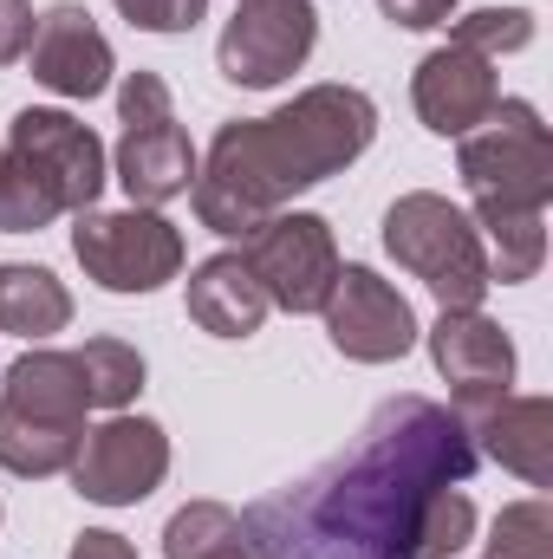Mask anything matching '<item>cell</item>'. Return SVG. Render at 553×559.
<instances>
[{"label":"cell","mask_w":553,"mask_h":559,"mask_svg":"<svg viewBox=\"0 0 553 559\" xmlns=\"http://www.w3.org/2000/svg\"><path fill=\"white\" fill-rule=\"evenodd\" d=\"M72 254L105 293H156L163 280L183 274V235L156 209H125V215L85 209L72 228Z\"/></svg>","instance_id":"8"},{"label":"cell","mask_w":553,"mask_h":559,"mask_svg":"<svg viewBox=\"0 0 553 559\" xmlns=\"http://www.w3.org/2000/svg\"><path fill=\"white\" fill-rule=\"evenodd\" d=\"M469 475L475 442L462 417L430 397H391L345 455L255 501L242 527L261 559H416L423 508Z\"/></svg>","instance_id":"1"},{"label":"cell","mask_w":553,"mask_h":559,"mask_svg":"<svg viewBox=\"0 0 553 559\" xmlns=\"http://www.w3.org/2000/svg\"><path fill=\"white\" fill-rule=\"evenodd\" d=\"M326 338L352 358V365H391L416 345V312L411 299L378 280L372 267H339L332 293H326Z\"/></svg>","instance_id":"12"},{"label":"cell","mask_w":553,"mask_h":559,"mask_svg":"<svg viewBox=\"0 0 553 559\" xmlns=\"http://www.w3.org/2000/svg\"><path fill=\"white\" fill-rule=\"evenodd\" d=\"M391 26H411V33H430V26H449L456 20V0H378Z\"/></svg>","instance_id":"25"},{"label":"cell","mask_w":553,"mask_h":559,"mask_svg":"<svg viewBox=\"0 0 553 559\" xmlns=\"http://www.w3.org/2000/svg\"><path fill=\"white\" fill-rule=\"evenodd\" d=\"M72 559H138V547L125 534H111V527H92V534H79Z\"/></svg>","instance_id":"27"},{"label":"cell","mask_w":553,"mask_h":559,"mask_svg":"<svg viewBox=\"0 0 553 559\" xmlns=\"http://www.w3.org/2000/svg\"><path fill=\"white\" fill-rule=\"evenodd\" d=\"M26 66L46 92L59 98H98L111 85V39L98 33V20L85 7H52L39 26H33V46H26Z\"/></svg>","instance_id":"15"},{"label":"cell","mask_w":553,"mask_h":559,"mask_svg":"<svg viewBox=\"0 0 553 559\" xmlns=\"http://www.w3.org/2000/svg\"><path fill=\"white\" fill-rule=\"evenodd\" d=\"M66 325H72V293L46 267H0V332L52 338Z\"/></svg>","instance_id":"18"},{"label":"cell","mask_w":553,"mask_h":559,"mask_svg":"<svg viewBox=\"0 0 553 559\" xmlns=\"http://www.w3.org/2000/svg\"><path fill=\"white\" fill-rule=\"evenodd\" d=\"M475 540V501L462 488H436V501L423 508V534H416V559H456Z\"/></svg>","instance_id":"23"},{"label":"cell","mask_w":553,"mask_h":559,"mask_svg":"<svg viewBox=\"0 0 553 559\" xmlns=\"http://www.w3.org/2000/svg\"><path fill=\"white\" fill-rule=\"evenodd\" d=\"M66 475L98 508H138L143 495H156L163 475H169V436L150 417H111L98 429H85V442H79Z\"/></svg>","instance_id":"11"},{"label":"cell","mask_w":553,"mask_h":559,"mask_svg":"<svg viewBox=\"0 0 553 559\" xmlns=\"http://www.w3.org/2000/svg\"><path fill=\"white\" fill-rule=\"evenodd\" d=\"M242 559H261V554H255V547H248V554H242Z\"/></svg>","instance_id":"28"},{"label":"cell","mask_w":553,"mask_h":559,"mask_svg":"<svg viewBox=\"0 0 553 559\" xmlns=\"http://www.w3.org/2000/svg\"><path fill=\"white\" fill-rule=\"evenodd\" d=\"M79 371H85L92 411H125L143 391V358L125 338H85V345H79Z\"/></svg>","instance_id":"20"},{"label":"cell","mask_w":553,"mask_h":559,"mask_svg":"<svg viewBox=\"0 0 553 559\" xmlns=\"http://www.w3.org/2000/svg\"><path fill=\"white\" fill-rule=\"evenodd\" d=\"M430 358L456 391V417H469L482 404H502L508 384H515V345L482 312H443L430 325Z\"/></svg>","instance_id":"13"},{"label":"cell","mask_w":553,"mask_h":559,"mask_svg":"<svg viewBox=\"0 0 553 559\" xmlns=\"http://www.w3.org/2000/svg\"><path fill=\"white\" fill-rule=\"evenodd\" d=\"M118 13L143 33H189L209 13V0H118Z\"/></svg>","instance_id":"24"},{"label":"cell","mask_w":553,"mask_h":559,"mask_svg":"<svg viewBox=\"0 0 553 559\" xmlns=\"http://www.w3.org/2000/svg\"><path fill=\"white\" fill-rule=\"evenodd\" d=\"M385 248H391V261L404 274H416L436 293L443 312H482V299L495 286L489 280V248H482L475 222L449 195H430V189L398 195L385 209Z\"/></svg>","instance_id":"6"},{"label":"cell","mask_w":553,"mask_h":559,"mask_svg":"<svg viewBox=\"0 0 553 559\" xmlns=\"http://www.w3.org/2000/svg\"><path fill=\"white\" fill-rule=\"evenodd\" d=\"M462 143V182L475 195V222L502 215H548L553 202V131L528 98H502L489 124H475Z\"/></svg>","instance_id":"5"},{"label":"cell","mask_w":553,"mask_h":559,"mask_svg":"<svg viewBox=\"0 0 553 559\" xmlns=\"http://www.w3.org/2000/svg\"><path fill=\"white\" fill-rule=\"evenodd\" d=\"M248 274L261 280L268 306L280 312H319L332 280H339V248L319 215H274L242 241Z\"/></svg>","instance_id":"10"},{"label":"cell","mask_w":553,"mask_h":559,"mask_svg":"<svg viewBox=\"0 0 553 559\" xmlns=\"http://www.w3.org/2000/svg\"><path fill=\"white\" fill-rule=\"evenodd\" d=\"M449 39H456V46H475L482 59H502V52L534 46V13H528V7H482V13L449 20Z\"/></svg>","instance_id":"22"},{"label":"cell","mask_w":553,"mask_h":559,"mask_svg":"<svg viewBox=\"0 0 553 559\" xmlns=\"http://www.w3.org/2000/svg\"><path fill=\"white\" fill-rule=\"evenodd\" d=\"M489 559H553V508L541 495L495 514V527H489Z\"/></svg>","instance_id":"21"},{"label":"cell","mask_w":553,"mask_h":559,"mask_svg":"<svg viewBox=\"0 0 553 559\" xmlns=\"http://www.w3.org/2000/svg\"><path fill=\"white\" fill-rule=\"evenodd\" d=\"M475 455H495L528 488H553V404L548 397H502L462 417Z\"/></svg>","instance_id":"16"},{"label":"cell","mask_w":553,"mask_h":559,"mask_svg":"<svg viewBox=\"0 0 553 559\" xmlns=\"http://www.w3.org/2000/svg\"><path fill=\"white\" fill-rule=\"evenodd\" d=\"M105 189V143L72 111L26 105L0 143V235H39L59 215H85Z\"/></svg>","instance_id":"3"},{"label":"cell","mask_w":553,"mask_h":559,"mask_svg":"<svg viewBox=\"0 0 553 559\" xmlns=\"http://www.w3.org/2000/svg\"><path fill=\"white\" fill-rule=\"evenodd\" d=\"M313 39H319V7L313 0H242L222 46H215V66H222L228 85L268 92L313 59Z\"/></svg>","instance_id":"9"},{"label":"cell","mask_w":553,"mask_h":559,"mask_svg":"<svg viewBox=\"0 0 553 559\" xmlns=\"http://www.w3.org/2000/svg\"><path fill=\"white\" fill-rule=\"evenodd\" d=\"M125 111V138H118V182L131 195V209H156L189 195L196 182V143L169 111V85L156 72H131L118 92Z\"/></svg>","instance_id":"7"},{"label":"cell","mask_w":553,"mask_h":559,"mask_svg":"<svg viewBox=\"0 0 553 559\" xmlns=\"http://www.w3.org/2000/svg\"><path fill=\"white\" fill-rule=\"evenodd\" d=\"M189 319L202 332H215V338H255L261 332L268 293H261V280L248 274L242 254H215V261L196 267V280H189Z\"/></svg>","instance_id":"17"},{"label":"cell","mask_w":553,"mask_h":559,"mask_svg":"<svg viewBox=\"0 0 553 559\" xmlns=\"http://www.w3.org/2000/svg\"><path fill=\"white\" fill-rule=\"evenodd\" d=\"M416 118L436 131V138H469L475 124H489V111L502 105V85H495V59H482L475 46H436L411 79Z\"/></svg>","instance_id":"14"},{"label":"cell","mask_w":553,"mask_h":559,"mask_svg":"<svg viewBox=\"0 0 553 559\" xmlns=\"http://www.w3.org/2000/svg\"><path fill=\"white\" fill-rule=\"evenodd\" d=\"M163 554L169 559H242L248 554V527H242V514L222 508V501H189L183 514H169Z\"/></svg>","instance_id":"19"},{"label":"cell","mask_w":553,"mask_h":559,"mask_svg":"<svg viewBox=\"0 0 553 559\" xmlns=\"http://www.w3.org/2000/svg\"><path fill=\"white\" fill-rule=\"evenodd\" d=\"M378 138V105L358 85H313L293 105H280L274 118H242L222 124L209 143V163H196V215L202 228L248 241L261 222H274L280 209L352 169Z\"/></svg>","instance_id":"2"},{"label":"cell","mask_w":553,"mask_h":559,"mask_svg":"<svg viewBox=\"0 0 553 559\" xmlns=\"http://www.w3.org/2000/svg\"><path fill=\"white\" fill-rule=\"evenodd\" d=\"M85 371L79 352H26L0 384V468L46 481L66 475L85 442Z\"/></svg>","instance_id":"4"},{"label":"cell","mask_w":553,"mask_h":559,"mask_svg":"<svg viewBox=\"0 0 553 559\" xmlns=\"http://www.w3.org/2000/svg\"><path fill=\"white\" fill-rule=\"evenodd\" d=\"M26 46H33V7L26 0H0V66L26 59Z\"/></svg>","instance_id":"26"}]
</instances>
